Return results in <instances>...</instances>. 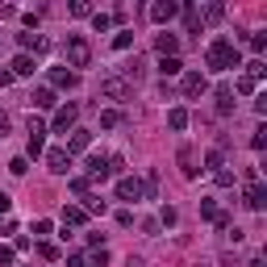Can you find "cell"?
<instances>
[{
    "label": "cell",
    "instance_id": "4",
    "mask_svg": "<svg viewBox=\"0 0 267 267\" xmlns=\"http://www.w3.org/2000/svg\"><path fill=\"white\" fill-rule=\"evenodd\" d=\"M180 88H184V96H205L209 92V80H205V71H184Z\"/></svg>",
    "mask_w": 267,
    "mask_h": 267
},
{
    "label": "cell",
    "instance_id": "10",
    "mask_svg": "<svg viewBox=\"0 0 267 267\" xmlns=\"http://www.w3.org/2000/svg\"><path fill=\"white\" fill-rule=\"evenodd\" d=\"M155 50H159L163 59H176V50H180V38H176V33H159V38H155Z\"/></svg>",
    "mask_w": 267,
    "mask_h": 267
},
{
    "label": "cell",
    "instance_id": "27",
    "mask_svg": "<svg viewBox=\"0 0 267 267\" xmlns=\"http://www.w3.org/2000/svg\"><path fill=\"white\" fill-rule=\"evenodd\" d=\"M159 221H163V225H176V221H180V213H176L171 205H163V209H159Z\"/></svg>",
    "mask_w": 267,
    "mask_h": 267
},
{
    "label": "cell",
    "instance_id": "25",
    "mask_svg": "<svg viewBox=\"0 0 267 267\" xmlns=\"http://www.w3.org/2000/svg\"><path fill=\"white\" fill-rule=\"evenodd\" d=\"M17 42H21V54H25L29 46H42V38H38V33H17Z\"/></svg>",
    "mask_w": 267,
    "mask_h": 267
},
{
    "label": "cell",
    "instance_id": "24",
    "mask_svg": "<svg viewBox=\"0 0 267 267\" xmlns=\"http://www.w3.org/2000/svg\"><path fill=\"white\" fill-rule=\"evenodd\" d=\"M221 163H225V155H221V150H209V155H205V171L217 176V171H221Z\"/></svg>",
    "mask_w": 267,
    "mask_h": 267
},
{
    "label": "cell",
    "instance_id": "23",
    "mask_svg": "<svg viewBox=\"0 0 267 267\" xmlns=\"http://www.w3.org/2000/svg\"><path fill=\"white\" fill-rule=\"evenodd\" d=\"M200 217H209V221H217V217H221V209H217V200H213V196L200 200Z\"/></svg>",
    "mask_w": 267,
    "mask_h": 267
},
{
    "label": "cell",
    "instance_id": "34",
    "mask_svg": "<svg viewBox=\"0 0 267 267\" xmlns=\"http://www.w3.org/2000/svg\"><path fill=\"white\" fill-rule=\"evenodd\" d=\"M38 255H42V259H59V246H50V242H42V246H38Z\"/></svg>",
    "mask_w": 267,
    "mask_h": 267
},
{
    "label": "cell",
    "instance_id": "18",
    "mask_svg": "<svg viewBox=\"0 0 267 267\" xmlns=\"http://www.w3.org/2000/svg\"><path fill=\"white\" fill-rule=\"evenodd\" d=\"M213 96H217V113H230V109H234V92H230L225 84H221V88H217Z\"/></svg>",
    "mask_w": 267,
    "mask_h": 267
},
{
    "label": "cell",
    "instance_id": "29",
    "mask_svg": "<svg viewBox=\"0 0 267 267\" xmlns=\"http://www.w3.org/2000/svg\"><path fill=\"white\" fill-rule=\"evenodd\" d=\"M234 88H238L242 96H251V92H255V80H251V75H238V84H234Z\"/></svg>",
    "mask_w": 267,
    "mask_h": 267
},
{
    "label": "cell",
    "instance_id": "14",
    "mask_svg": "<svg viewBox=\"0 0 267 267\" xmlns=\"http://www.w3.org/2000/svg\"><path fill=\"white\" fill-rule=\"evenodd\" d=\"M176 13H180V5H171V0H159V5H155V9H150V17H155V21H159V25H163V21H171V17H176Z\"/></svg>",
    "mask_w": 267,
    "mask_h": 267
},
{
    "label": "cell",
    "instance_id": "39",
    "mask_svg": "<svg viewBox=\"0 0 267 267\" xmlns=\"http://www.w3.org/2000/svg\"><path fill=\"white\" fill-rule=\"evenodd\" d=\"M5 138H9V117L0 113V142H5Z\"/></svg>",
    "mask_w": 267,
    "mask_h": 267
},
{
    "label": "cell",
    "instance_id": "16",
    "mask_svg": "<svg viewBox=\"0 0 267 267\" xmlns=\"http://www.w3.org/2000/svg\"><path fill=\"white\" fill-rule=\"evenodd\" d=\"M63 221H67V225H84V221H88V213H84L80 205H63Z\"/></svg>",
    "mask_w": 267,
    "mask_h": 267
},
{
    "label": "cell",
    "instance_id": "11",
    "mask_svg": "<svg viewBox=\"0 0 267 267\" xmlns=\"http://www.w3.org/2000/svg\"><path fill=\"white\" fill-rule=\"evenodd\" d=\"M88 146H92V129H71V142H67L63 150L75 155V150H88Z\"/></svg>",
    "mask_w": 267,
    "mask_h": 267
},
{
    "label": "cell",
    "instance_id": "26",
    "mask_svg": "<svg viewBox=\"0 0 267 267\" xmlns=\"http://www.w3.org/2000/svg\"><path fill=\"white\" fill-rule=\"evenodd\" d=\"M109 25H113V17H109V13H96V17H92V29H96V33H105Z\"/></svg>",
    "mask_w": 267,
    "mask_h": 267
},
{
    "label": "cell",
    "instance_id": "33",
    "mask_svg": "<svg viewBox=\"0 0 267 267\" xmlns=\"http://www.w3.org/2000/svg\"><path fill=\"white\" fill-rule=\"evenodd\" d=\"M71 192H80V196H88V180H84V176H75V180H71Z\"/></svg>",
    "mask_w": 267,
    "mask_h": 267
},
{
    "label": "cell",
    "instance_id": "32",
    "mask_svg": "<svg viewBox=\"0 0 267 267\" xmlns=\"http://www.w3.org/2000/svg\"><path fill=\"white\" fill-rule=\"evenodd\" d=\"M9 171H13V176H25V171H29V163H25V159H13V163H9Z\"/></svg>",
    "mask_w": 267,
    "mask_h": 267
},
{
    "label": "cell",
    "instance_id": "36",
    "mask_svg": "<svg viewBox=\"0 0 267 267\" xmlns=\"http://www.w3.org/2000/svg\"><path fill=\"white\" fill-rule=\"evenodd\" d=\"M263 46H267V38H263V33H251V50H255V54H259V50H263Z\"/></svg>",
    "mask_w": 267,
    "mask_h": 267
},
{
    "label": "cell",
    "instance_id": "19",
    "mask_svg": "<svg viewBox=\"0 0 267 267\" xmlns=\"http://www.w3.org/2000/svg\"><path fill=\"white\" fill-rule=\"evenodd\" d=\"M167 125L171 129H188V109H171L167 113Z\"/></svg>",
    "mask_w": 267,
    "mask_h": 267
},
{
    "label": "cell",
    "instance_id": "9",
    "mask_svg": "<svg viewBox=\"0 0 267 267\" xmlns=\"http://www.w3.org/2000/svg\"><path fill=\"white\" fill-rule=\"evenodd\" d=\"M246 209H255V213L267 209V188H263V184H251V188H246Z\"/></svg>",
    "mask_w": 267,
    "mask_h": 267
},
{
    "label": "cell",
    "instance_id": "37",
    "mask_svg": "<svg viewBox=\"0 0 267 267\" xmlns=\"http://www.w3.org/2000/svg\"><path fill=\"white\" fill-rule=\"evenodd\" d=\"M13 263V246H0V267H9Z\"/></svg>",
    "mask_w": 267,
    "mask_h": 267
},
{
    "label": "cell",
    "instance_id": "13",
    "mask_svg": "<svg viewBox=\"0 0 267 267\" xmlns=\"http://www.w3.org/2000/svg\"><path fill=\"white\" fill-rule=\"evenodd\" d=\"M50 84H54V88H75L80 75H75V71H67V67H54V71H50Z\"/></svg>",
    "mask_w": 267,
    "mask_h": 267
},
{
    "label": "cell",
    "instance_id": "17",
    "mask_svg": "<svg viewBox=\"0 0 267 267\" xmlns=\"http://www.w3.org/2000/svg\"><path fill=\"white\" fill-rule=\"evenodd\" d=\"M33 105H38V109H54V105H59V100H54V88H38V92H33Z\"/></svg>",
    "mask_w": 267,
    "mask_h": 267
},
{
    "label": "cell",
    "instance_id": "15",
    "mask_svg": "<svg viewBox=\"0 0 267 267\" xmlns=\"http://www.w3.org/2000/svg\"><path fill=\"white\" fill-rule=\"evenodd\" d=\"M180 167H184V176H188V180L200 171V167H196V155H192V146H180Z\"/></svg>",
    "mask_w": 267,
    "mask_h": 267
},
{
    "label": "cell",
    "instance_id": "28",
    "mask_svg": "<svg viewBox=\"0 0 267 267\" xmlns=\"http://www.w3.org/2000/svg\"><path fill=\"white\" fill-rule=\"evenodd\" d=\"M117 121H121V113H117V109H105V113H100V125H105V129H113Z\"/></svg>",
    "mask_w": 267,
    "mask_h": 267
},
{
    "label": "cell",
    "instance_id": "6",
    "mask_svg": "<svg viewBox=\"0 0 267 267\" xmlns=\"http://www.w3.org/2000/svg\"><path fill=\"white\" fill-rule=\"evenodd\" d=\"M42 134H46V125L38 121V117H29V159H38V155H46V142H42Z\"/></svg>",
    "mask_w": 267,
    "mask_h": 267
},
{
    "label": "cell",
    "instance_id": "40",
    "mask_svg": "<svg viewBox=\"0 0 267 267\" xmlns=\"http://www.w3.org/2000/svg\"><path fill=\"white\" fill-rule=\"evenodd\" d=\"M67 267H84V255H71V259H67Z\"/></svg>",
    "mask_w": 267,
    "mask_h": 267
},
{
    "label": "cell",
    "instance_id": "7",
    "mask_svg": "<svg viewBox=\"0 0 267 267\" xmlns=\"http://www.w3.org/2000/svg\"><path fill=\"white\" fill-rule=\"evenodd\" d=\"M117 200H142V180L121 176V180H117Z\"/></svg>",
    "mask_w": 267,
    "mask_h": 267
},
{
    "label": "cell",
    "instance_id": "35",
    "mask_svg": "<svg viewBox=\"0 0 267 267\" xmlns=\"http://www.w3.org/2000/svg\"><path fill=\"white\" fill-rule=\"evenodd\" d=\"M129 42H134V38H129V33H125V29H121V33H117V38H113V46H117V50H125Z\"/></svg>",
    "mask_w": 267,
    "mask_h": 267
},
{
    "label": "cell",
    "instance_id": "3",
    "mask_svg": "<svg viewBox=\"0 0 267 267\" xmlns=\"http://www.w3.org/2000/svg\"><path fill=\"white\" fill-rule=\"evenodd\" d=\"M129 80H121V75H105L100 80V96H109V100H129Z\"/></svg>",
    "mask_w": 267,
    "mask_h": 267
},
{
    "label": "cell",
    "instance_id": "38",
    "mask_svg": "<svg viewBox=\"0 0 267 267\" xmlns=\"http://www.w3.org/2000/svg\"><path fill=\"white\" fill-rule=\"evenodd\" d=\"M9 209H13V196H9V192H0V213H9Z\"/></svg>",
    "mask_w": 267,
    "mask_h": 267
},
{
    "label": "cell",
    "instance_id": "2",
    "mask_svg": "<svg viewBox=\"0 0 267 267\" xmlns=\"http://www.w3.org/2000/svg\"><path fill=\"white\" fill-rule=\"evenodd\" d=\"M63 54H67V67H92V46H88L84 33H67Z\"/></svg>",
    "mask_w": 267,
    "mask_h": 267
},
{
    "label": "cell",
    "instance_id": "41",
    "mask_svg": "<svg viewBox=\"0 0 267 267\" xmlns=\"http://www.w3.org/2000/svg\"><path fill=\"white\" fill-rule=\"evenodd\" d=\"M9 84H13V75H9V71H0V88H9Z\"/></svg>",
    "mask_w": 267,
    "mask_h": 267
},
{
    "label": "cell",
    "instance_id": "31",
    "mask_svg": "<svg viewBox=\"0 0 267 267\" xmlns=\"http://www.w3.org/2000/svg\"><path fill=\"white\" fill-rule=\"evenodd\" d=\"M251 146H255V150H263V146H267V129H263V125L255 129V138H251Z\"/></svg>",
    "mask_w": 267,
    "mask_h": 267
},
{
    "label": "cell",
    "instance_id": "22",
    "mask_svg": "<svg viewBox=\"0 0 267 267\" xmlns=\"http://www.w3.org/2000/svg\"><path fill=\"white\" fill-rule=\"evenodd\" d=\"M184 25H188V33H196L200 25H205V21H200V13H196L192 5H184Z\"/></svg>",
    "mask_w": 267,
    "mask_h": 267
},
{
    "label": "cell",
    "instance_id": "30",
    "mask_svg": "<svg viewBox=\"0 0 267 267\" xmlns=\"http://www.w3.org/2000/svg\"><path fill=\"white\" fill-rule=\"evenodd\" d=\"M46 234H50V221L38 217V221H33V238H46Z\"/></svg>",
    "mask_w": 267,
    "mask_h": 267
},
{
    "label": "cell",
    "instance_id": "1",
    "mask_svg": "<svg viewBox=\"0 0 267 267\" xmlns=\"http://www.w3.org/2000/svg\"><path fill=\"white\" fill-rule=\"evenodd\" d=\"M209 67H213V71H234V67H242L238 46H234L230 38H217V42L209 46Z\"/></svg>",
    "mask_w": 267,
    "mask_h": 267
},
{
    "label": "cell",
    "instance_id": "8",
    "mask_svg": "<svg viewBox=\"0 0 267 267\" xmlns=\"http://www.w3.org/2000/svg\"><path fill=\"white\" fill-rule=\"evenodd\" d=\"M46 167H50L54 176H63L67 167H71V155H67L63 146H50V150H46Z\"/></svg>",
    "mask_w": 267,
    "mask_h": 267
},
{
    "label": "cell",
    "instance_id": "20",
    "mask_svg": "<svg viewBox=\"0 0 267 267\" xmlns=\"http://www.w3.org/2000/svg\"><path fill=\"white\" fill-rule=\"evenodd\" d=\"M159 71H163V80H167V75H180L184 63H180V59H159Z\"/></svg>",
    "mask_w": 267,
    "mask_h": 267
},
{
    "label": "cell",
    "instance_id": "42",
    "mask_svg": "<svg viewBox=\"0 0 267 267\" xmlns=\"http://www.w3.org/2000/svg\"><path fill=\"white\" fill-rule=\"evenodd\" d=\"M246 267H263V259H251V263H246Z\"/></svg>",
    "mask_w": 267,
    "mask_h": 267
},
{
    "label": "cell",
    "instance_id": "21",
    "mask_svg": "<svg viewBox=\"0 0 267 267\" xmlns=\"http://www.w3.org/2000/svg\"><path fill=\"white\" fill-rule=\"evenodd\" d=\"M142 75H146V63L142 59H129L125 63V80H142Z\"/></svg>",
    "mask_w": 267,
    "mask_h": 267
},
{
    "label": "cell",
    "instance_id": "5",
    "mask_svg": "<svg viewBox=\"0 0 267 267\" xmlns=\"http://www.w3.org/2000/svg\"><path fill=\"white\" fill-rule=\"evenodd\" d=\"M75 117H80V105H63V109L54 113L50 129H54V134H67V129H75Z\"/></svg>",
    "mask_w": 267,
    "mask_h": 267
},
{
    "label": "cell",
    "instance_id": "12",
    "mask_svg": "<svg viewBox=\"0 0 267 267\" xmlns=\"http://www.w3.org/2000/svg\"><path fill=\"white\" fill-rule=\"evenodd\" d=\"M33 71H38V63H33V54H17V59H13V71H9V75H21V80H25V75H33Z\"/></svg>",
    "mask_w": 267,
    "mask_h": 267
}]
</instances>
